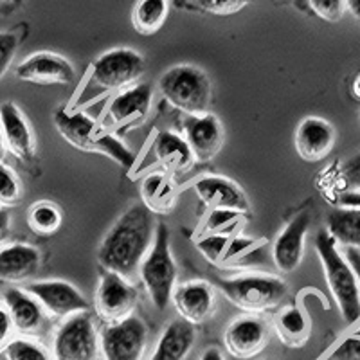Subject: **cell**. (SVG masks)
I'll return each instance as SVG.
<instances>
[{"mask_svg":"<svg viewBox=\"0 0 360 360\" xmlns=\"http://www.w3.org/2000/svg\"><path fill=\"white\" fill-rule=\"evenodd\" d=\"M155 220L152 209L134 204L117 218L98 250V262L107 272H114L127 281L139 279V270L155 240Z\"/></svg>","mask_w":360,"mask_h":360,"instance_id":"obj_1","label":"cell"},{"mask_svg":"<svg viewBox=\"0 0 360 360\" xmlns=\"http://www.w3.org/2000/svg\"><path fill=\"white\" fill-rule=\"evenodd\" d=\"M54 127L63 139L79 152L101 153L124 168L134 166L135 155L128 150L127 144L107 128L98 127L94 119L89 117L85 112L60 108L54 114Z\"/></svg>","mask_w":360,"mask_h":360,"instance_id":"obj_2","label":"cell"},{"mask_svg":"<svg viewBox=\"0 0 360 360\" xmlns=\"http://www.w3.org/2000/svg\"><path fill=\"white\" fill-rule=\"evenodd\" d=\"M315 252L319 256L328 288L346 324L360 321V283L355 270L342 256L337 242L328 231H319L315 236Z\"/></svg>","mask_w":360,"mask_h":360,"instance_id":"obj_3","label":"cell"},{"mask_svg":"<svg viewBox=\"0 0 360 360\" xmlns=\"http://www.w3.org/2000/svg\"><path fill=\"white\" fill-rule=\"evenodd\" d=\"M162 98L179 110L189 115L209 114L211 105V79L198 67L176 65L162 74L159 82Z\"/></svg>","mask_w":360,"mask_h":360,"instance_id":"obj_4","label":"cell"},{"mask_svg":"<svg viewBox=\"0 0 360 360\" xmlns=\"http://www.w3.org/2000/svg\"><path fill=\"white\" fill-rule=\"evenodd\" d=\"M139 279L157 310L168 307L175 292L176 266L169 245V229L164 224L157 225L155 240L152 250L141 265Z\"/></svg>","mask_w":360,"mask_h":360,"instance_id":"obj_5","label":"cell"},{"mask_svg":"<svg viewBox=\"0 0 360 360\" xmlns=\"http://www.w3.org/2000/svg\"><path fill=\"white\" fill-rule=\"evenodd\" d=\"M218 287L234 307L250 315L276 308L288 292L287 283L272 274H243L220 279Z\"/></svg>","mask_w":360,"mask_h":360,"instance_id":"obj_6","label":"cell"},{"mask_svg":"<svg viewBox=\"0 0 360 360\" xmlns=\"http://www.w3.org/2000/svg\"><path fill=\"white\" fill-rule=\"evenodd\" d=\"M146 70L144 58L137 51L117 47L103 53L92 63L89 85L99 92L124 90L135 85Z\"/></svg>","mask_w":360,"mask_h":360,"instance_id":"obj_7","label":"cell"},{"mask_svg":"<svg viewBox=\"0 0 360 360\" xmlns=\"http://www.w3.org/2000/svg\"><path fill=\"white\" fill-rule=\"evenodd\" d=\"M99 349L101 344L89 311L67 317L54 335V360H98Z\"/></svg>","mask_w":360,"mask_h":360,"instance_id":"obj_8","label":"cell"},{"mask_svg":"<svg viewBox=\"0 0 360 360\" xmlns=\"http://www.w3.org/2000/svg\"><path fill=\"white\" fill-rule=\"evenodd\" d=\"M148 342V328L139 317H128L108 324L101 333V353L105 360H141Z\"/></svg>","mask_w":360,"mask_h":360,"instance_id":"obj_9","label":"cell"},{"mask_svg":"<svg viewBox=\"0 0 360 360\" xmlns=\"http://www.w3.org/2000/svg\"><path fill=\"white\" fill-rule=\"evenodd\" d=\"M96 311L105 323L115 324L134 315L137 304V288L114 272H105L96 290Z\"/></svg>","mask_w":360,"mask_h":360,"instance_id":"obj_10","label":"cell"},{"mask_svg":"<svg viewBox=\"0 0 360 360\" xmlns=\"http://www.w3.org/2000/svg\"><path fill=\"white\" fill-rule=\"evenodd\" d=\"M270 328L258 315H243L227 326L224 333L225 349L240 360L254 359L266 348Z\"/></svg>","mask_w":360,"mask_h":360,"instance_id":"obj_11","label":"cell"},{"mask_svg":"<svg viewBox=\"0 0 360 360\" xmlns=\"http://www.w3.org/2000/svg\"><path fill=\"white\" fill-rule=\"evenodd\" d=\"M27 292L44 307L45 311H49L51 315L60 319H67L70 315L89 310V303L82 292L70 283L60 281V279L31 283Z\"/></svg>","mask_w":360,"mask_h":360,"instance_id":"obj_12","label":"cell"},{"mask_svg":"<svg viewBox=\"0 0 360 360\" xmlns=\"http://www.w3.org/2000/svg\"><path fill=\"white\" fill-rule=\"evenodd\" d=\"M152 99L153 90L148 83H135V85L121 90L108 105L103 128L115 130V128L128 127L131 123H139L150 112Z\"/></svg>","mask_w":360,"mask_h":360,"instance_id":"obj_13","label":"cell"},{"mask_svg":"<svg viewBox=\"0 0 360 360\" xmlns=\"http://www.w3.org/2000/svg\"><path fill=\"white\" fill-rule=\"evenodd\" d=\"M311 217L308 211L299 213L292 218L287 227L278 234L272 247V259L279 272L292 274L299 269L304 258V242L310 229Z\"/></svg>","mask_w":360,"mask_h":360,"instance_id":"obj_14","label":"cell"},{"mask_svg":"<svg viewBox=\"0 0 360 360\" xmlns=\"http://www.w3.org/2000/svg\"><path fill=\"white\" fill-rule=\"evenodd\" d=\"M17 78L37 85H70L76 78V70L60 54L34 53L17 67Z\"/></svg>","mask_w":360,"mask_h":360,"instance_id":"obj_15","label":"cell"},{"mask_svg":"<svg viewBox=\"0 0 360 360\" xmlns=\"http://www.w3.org/2000/svg\"><path fill=\"white\" fill-rule=\"evenodd\" d=\"M186 143L197 162H209L224 146V127L213 114L189 115L184 124Z\"/></svg>","mask_w":360,"mask_h":360,"instance_id":"obj_16","label":"cell"},{"mask_svg":"<svg viewBox=\"0 0 360 360\" xmlns=\"http://www.w3.org/2000/svg\"><path fill=\"white\" fill-rule=\"evenodd\" d=\"M335 130L321 117H304L295 130V152L307 162H321L335 146Z\"/></svg>","mask_w":360,"mask_h":360,"instance_id":"obj_17","label":"cell"},{"mask_svg":"<svg viewBox=\"0 0 360 360\" xmlns=\"http://www.w3.org/2000/svg\"><path fill=\"white\" fill-rule=\"evenodd\" d=\"M172 301L175 303L180 319L195 326V324L205 323L213 315L217 294L209 283L191 281L176 287Z\"/></svg>","mask_w":360,"mask_h":360,"instance_id":"obj_18","label":"cell"},{"mask_svg":"<svg viewBox=\"0 0 360 360\" xmlns=\"http://www.w3.org/2000/svg\"><path fill=\"white\" fill-rule=\"evenodd\" d=\"M195 191L200 200L211 209H227V211H234L240 214L249 211V198L243 189L225 176H200L195 182Z\"/></svg>","mask_w":360,"mask_h":360,"instance_id":"obj_19","label":"cell"},{"mask_svg":"<svg viewBox=\"0 0 360 360\" xmlns=\"http://www.w3.org/2000/svg\"><path fill=\"white\" fill-rule=\"evenodd\" d=\"M0 128L4 134L6 148L17 159L29 162L34 155V141L31 128L17 105L4 103L0 107Z\"/></svg>","mask_w":360,"mask_h":360,"instance_id":"obj_20","label":"cell"},{"mask_svg":"<svg viewBox=\"0 0 360 360\" xmlns=\"http://www.w3.org/2000/svg\"><path fill=\"white\" fill-rule=\"evenodd\" d=\"M4 304L13 326L22 335H37L44 328L45 310L27 290L9 288L4 294Z\"/></svg>","mask_w":360,"mask_h":360,"instance_id":"obj_21","label":"cell"},{"mask_svg":"<svg viewBox=\"0 0 360 360\" xmlns=\"http://www.w3.org/2000/svg\"><path fill=\"white\" fill-rule=\"evenodd\" d=\"M38 249L24 243L4 247L0 250V281L22 283L33 278L40 269Z\"/></svg>","mask_w":360,"mask_h":360,"instance_id":"obj_22","label":"cell"},{"mask_svg":"<svg viewBox=\"0 0 360 360\" xmlns=\"http://www.w3.org/2000/svg\"><path fill=\"white\" fill-rule=\"evenodd\" d=\"M197 332L195 326L184 319H175L164 328L150 360H186L195 346Z\"/></svg>","mask_w":360,"mask_h":360,"instance_id":"obj_23","label":"cell"},{"mask_svg":"<svg viewBox=\"0 0 360 360\" xmlns=\"http://www.w3.org/2000/svg\"><path fill=\"white\" fill-rule=\"evenodd\" d=\"M279 340L288 348H303L310 339V317L301 307H285L274 321Z\"/></svg>","mask_w":360,"mask_h":360,"instance_id":"obj_24","label":"cell"},{"mask_svg":"<svg viewBox=\"0 0 360 360\" xmlns=\"http://www.w3.org/2000/svg\"><path fill=\"white\" fill-rule=\"evenodd\" d=\"M326 231L346 249L360 250V207H337L326 218Z\"/></svg>","mask_w":360,"mask_h":360,"instance_id":"obj_25","label":"cell"},{"mask_svg":"<svg viewBox=\"0 0 360 360\" xmlns=\"http://www.w3.org/2000/svg\"><path fill=\"white\" fill-rule=\"evenodd\" d=\"M157 159L172 172H184L193 164L195 157L184 137L173 131H160L155 139Z\"/></svg>","mask_w":360,"mask_h":360,"instance_id":"obj_26","label":"cell"},{"mask_svg":"<svg viewBox=\"0 0 360 360\" xmlns=\"http://www.w3.org/2000/svg\"><path fill=\"white\" fill-rule=\"evenodd\" d=\"M168 13V0H137L131 13V24L139 34L152 37L162 27Z\"/></svg>","mask_w":360,"mask_h":360,"instance_id":"obj_27","label":"cell"},{"mask_svg":"<svg viewBox=\"0 0 360 360\" xmlns=\"http://www.w3.org/2000/svg\"><path fill=\"white\" fill-rule=\"evenodd\" d=\"M29 227L41 236H51L62 225V211L53 202H37L27 213Z\"/></svg>","mask_w":360,"mask_h":360,"instance_id":"obj_28","label":"cell"},{"mask_svg":"<svg viewBox=\"0 0 360 360\" xmlns=\"http://www.w3.org/2000/svg\"><path fill=\"white\" fill-rule=\"evenodd\" d=\"M4 353L8 360H54V356L47 349L29 339L11 340L6 346Z\"/></svg>","mask_w":360,"mask_h":360,"instance_id":"obj_29","label":"cell"},{"mask_svg":"<svg viewBox=\"0 0 360 360\" xmlns=\"http://www.w3.org/2000/svg\"><path fill=\"white\" fill-rule=\"evenodd\" d=\"M242 220V214L227 211V209H211L209 217L204 221L205 234H233L238 224ZM234 236V234H233Z\"/></svg>","mask_w":360,"mask_h":360,"instance_id":"obj_30","label":"cell"},{"mask_svg":"<svg viewBox=\"0 0 360 360\" xmlns=\"http://www.w3.org/2000/svg\"><path fill=\"white\" fill-rule=\"evenodd\" d=\"M231 238L233 236L229 234H204L197 242V247L205 259H209L213 265H221Z\"/></svg>","mask_w":360,"mask_h":360,"instance_id":"obj_31","label":"cell"},{"mask_svg":"<svg viewBox=\"0 0 360 360\" xmlns=\"http://www.w3.org/2000/svg\"><path fill=\"white\" fill-rule=\"evenodd\" d=\"M22 198V188L17 175L6 164L0 162V205L11 207L17 205Z\"/></svg>","mask_w":360,"mask_h":360,"instance_id":"obj_32","label":"cell"},{"mask_svg":"<svg viewBox=\"0 0 360 360\" xmlns=\"http://www.w3.org/2000/svg\"><path fill=\"white\" fill-rule=\"evenodd\" d=\"M143 197L148 209H162V204H168L169 189L164 182L162 175H150L143 182Z\"/></svg>","mask_w":360,"mask_h":360,"instance_id":"obj_33","label":"cell"},{"mask_svg":"<svg viewBox=\"0 0 360 360\" xmlns=\"http://www.w3.org/2000/svg\"><path fill=\"white\" fill-rule=\"evenodd\" d=\"M308 6L321 20L330 22V24L342 20V17L348 11L346 0H308Z\"/></svg>","mask_w":360,"mask_h":360,"instance_id":"obj_34","label":"cell"},{"mask_svg":"<svg viewBox=\"0 0 360 360\" xmlns=\"http://www.w3.org/2000/svg\"><path fill=\"white\" fill-rule=\"evenodd\" d=\"M324 360H360V333H352L339 340Z\"/></svg>","mask_w":360,"mask_h":360,"instance_id":"obj_35","label":"cell"},{"mask_svg":"<svg viewBox=\"0 0 360 360\" xmlns=\"http://www.w3.org/2000/svg\"><path fill=\"white\" fill-rule=\"evenodd\" d=\"M250 0H198V6L205 13L217 15V17H231L242 11Z\"/></svg>","mask_w":360,"mask_h":360,"instance_id":"obj_36","label":"cell"},{"mask_svg":"<svg viewBox=\"0 0 360 360\" xmlns=\"http://www.w3.org/2000/svg\"><path fill=\"white\" fill-rule=\"evenodd\" d=\"M18 51V37L11 31H2L0 33V79L11 67L13 58Z\"/></svg>","mask_w":360,"mask_h":360,"instance_id":"obj_37","label":"cell"},{"mask_svg":"<svg viewBox=\"0 0 360 360\" xmlns=\"http://www.w3.org/2000/svg\"><path fill=\"white\" fill-rule=\"evenodd\" d=\"M340 176H342L346 191L360 193V153H355L342 164Z\"/></svg>","mask_w":360,"mask_h":360,"instance_id":"obj_38","label":"cell"},{"mask_svg":"<svg viewBox=\"0 0 360 360\" xmlns=\"http://www.w3.org/2000/svg\"><path fill=\"white\" fill-rule=\"evenodd\" d=\"M13 330H15V326H13L8 308L0 307V349H6V346L11 342Z\"/></svg>","mask_w":360,"mask_h":360,"instance_id":"obj_39","label":"cell"},{"mask_svg":"<svg viewBox=\"0 0 360 360\" xmlns=\"http://www.w3.org/2000/svg\"><path fill=\"white\" fill-rule=\"evenodd\" d=\"M340 207H360V193L344 191L339 197Z\"/></svg>","mask_w":360,"mask_h":360,"instance_id":"obj_40","label":"cell"},{"mask_svg":"<svg viewBox=\"0 0 360 360\" xmlns=\"http://www.w3.org/2000/svg\"><path fill=\"white\" fill-rule=\"evenodd\" d=\"M346 259H348L349 265L353 266V270H355V274H356V278H359V283H360V250L346 249Z\"/></svg>","mask_w":360,"mask_h":360,"instance_id":"obj_41","label":"cell"},{"mask_svg":"<svg viewBox=\"0 0 360 360\" xmlns=\"http://www.w3.org/2000/svg\"><path fill=\"white\" fill-rule=\"evenodd\" d=\"M9 233V213L4 207H0V242L8 236Z\"/></svg>","mask_w":360,"mask_h":360,"instance_id":"obj_42","label":"cell"},{"mask_svg":"<svg viewBox=\"0 0 360 360\" xmlns=\"http://www.w3.org/2000/svg\"><path fill=\"white\" fill-rule=\"evenodd\" d=\"M200 360H225V359H224V353H221L218 348H209L202 353Z\"/></svg>","mask_w":360,"mask_h":360,"instance_id":"obj_43","label":"cell"},{"mask_svg":"<svg viewBox=\"0 0 360 360\" xmlns=\"http://www.w3.org/2000/svg\"><path fill=\"white\" fill-rule=\"evenodd\" d=\"M346 2H348L349 13L360 22V0H346Z\"/></svg>","mask_w":360,"mask_h":360,"instance_id":"obj_44","label":"cell"},{"mask_svg":"<svg viewBox=\"0 0 360 360\" xmlns=\"http://www.w3.org/2000/svg\"><path fill=\"white\" fill-rule=\"evenodd\" d=\"M352 92H353V96H355L356 99H360V72L356 74L355 79H353V83H352Z\"/></svg>","mask_w":360,"mask_h":360,"instance_id":"obj_45","label":"cell"},{"mask_svg":"<svg viewBox=\"0 0 360 360\" xmlns=\"http://www.w3.org/2000/svg\"><path fill=\"white\" fill-rule=\"evenodd\" d=\"M6 152H8V148H6L4 134H2V128H0V162H2V160H4Z\"/></svg>","mask_w":360,"mask_h":360,"instance_id":"obj_46","label":"cell"},{"mask_svg":"<svg viewBox=\"0 0 360 360\" xmlns=\"http://www.w3.org/2000/svg\"><path fill=\"white\" fill-rule=\"evenodd\" d=\"M2 2H6V0H0V4H2Z\"/></svg>","mask_w":360,"mask_h":360,"instance_id":"obj_47","label":"cell"}]
</instances>
